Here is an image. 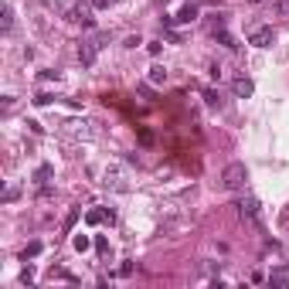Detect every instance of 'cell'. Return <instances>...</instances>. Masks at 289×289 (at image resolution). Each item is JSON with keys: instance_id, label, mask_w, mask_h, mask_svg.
Wrapping results in <instances>:
<instances>
[{"instance_id": "cell-1", "label": "cell", "mask_w": 289, "mask_h": 289, "mask_svg": "<svg viewBox=\"0 0 289 289\" xmlns=\"http://www.w3.org/2000/svg\"><path fill=\"white\" fill-rule=\"evenodd\" d=\"M58 10H62V17H65V21H72V24H82L85 31H92V27H95V17H92V3H82V0H58Z\"/></svg>"}, {"instance_id": "cell-2", "label": "cell", "mask_w": 289, "mask_h": 289, "mask_svg": "<svg viewBox=\"0 0 289 289\" xmlns=\"http://www.w3.org/2000/svg\"><path fill=\"white\" fill-rule=\"evenodd\" d=\"M106 41H109V34H106V31H95L92 38H82V41H78V62H82L85 68H92V65H95L99 48H106Z\"/></svg>"}, {"instance_id": "cell-3", "label": "cell", "mask_w": 289, "mask_h": 289, "mask_svg": "<svg viewBox=\"0 0 289 289\" xmlns=\"http://www.w3.org/2000/svg\"><path fill=\"white\" fill-rule=\"evenodd\" d=\"M245 184H248V167L245 163H228L224 167V174H221V187L224 191H245Z\"/></svg>"}, {"instance_id": "cell-4", "label": "cell", "mask_w": 289, "mask_h": 289, "mask_svg": "<svg viewBox=\"0 0 289 289\" xmlns=\"http://www.w3.org/2000/svg\"><path fill=\"white\" fill-rule=\"evenodd\" d=\"M238 215L245 218V221H252L255 228H262V204H259V198H252V194H245V198H238Z\"/></svg>"}, {"instance_id": "cell-5", "label": "cell", "mask_w": 289, "mask_h": 289, "mask_svg": "<svg viewBox=\"0 0 289 289\" xmlns=\"http://www.w3.org/2000/svg\"><path fill=\"white\" fill-rule=\"evenodd\" d=\"M272 41H276V31L272 27H255L248 34V44L252 48H272Z\"/></svg>"}, {"instance_id": "cell-6", "label": "cell", "mask_w": 289, "mask_h": 289, "mask_svg": "<svg viewBox=\"0 0 289 289\" xmlns=\"http://www.w3.org/2000/svg\"><path fill=\"white\" fill-rule=\"evenodd\" d=\"M231 92H235L238 99H248V95L255 92V85H252V78H245V75H242V78H235V82H231Z\"/></svg>"}, {"instance_id": "cell-7", "label": "cell", "mask_w": 289, "mask_h": 289, "mask_svg": "<svg viewBox=\"0 0 289 289\" xmlns=\"http://www.w3.org/2000/svg\"><path fill=\"white\" fill-rule=\"evenodd\" d=\"M174 21H177V24H191V21H198V3H194V0H187Z\"/></svg>"}, {"instance_id": "cell-8", "label": "cell", "mask_w": 289, "mask_h": 289, "mask_svg": "<svg viewBox=\"0 0 289 289\" xmlns=\"http://www.w3.org/2000/svg\"><path fill=\"white\" fill-rule=\"evenodd\" d=\"M211 34H215V41H221L224 48H231V51H238V41H235V38H231V34H228L224 27H218V31H211Z\"/></svg>"}, {"instance_id": "cell-9", "label": "cell", "mask_w": 289, "mask_h": 289, "mask_svg": "<svg viewBox=\"0 0 289 289\" xmlns=\"http://www.w3.org/2000/svg\"><path fill=\"white\" fill-rule=\"evenodd\" d=\"M146 78H150V85H163V82H167V68H163V65H153Z\"/></svg>"}, {"instance_id": "cell-10", "label": "cell", "mask_w": 289, "mask_h": 289, "mask_svg": "<svg viewBox=\"0 0 289 289\" xmlns=\"http://www.w3.org/2000/svg\"><path fill=\"white\" fill-rule=\"evenodd\" d=\"M51 174H55V167H51V163H41V167L34 170V180H38V184H44V180H48Z\"/></svg>"}, {"instance_id": "cell-11", "label": "cell", "mask_w": 289, "mask_h": 289, "mask_svg": "<svg viewBox=\"0 0 289 289\" xmlns=\"http://www.w3.org/2000/svg\"><path fill=\"white\" fill-rule=\"evenodd\" d=\"M204 102H208V109H221V92L208 89V92H204Z\"/></svg>"}, {"instance_id": "cell-12", "label": "cell", "mask_w": 289, "mask_h": 289, "mask_svg": "<svg viewBox=\"0 0 289 289\" xmlns=\"http://www.w3.org/2000/svg\"><path fill=\"white\" fill-rule=\"evenodd\" d=\"M272 14L276 17H289V0H272Z\"/></svg>"}, {"instance_id": "cell-13", "label": "cell", "mask_w": 289, "mask_h": 289, "mask_svg": "<svg viewBox=\"0 0 289 289\" xmlns=\"http://www.w3.org/2000/svg\"><path fill=\"white\" fill-rule=\"evenodd\" d=\"M10 27H14V10L10 3H3V34H10Z\"/></svg>"}, {"instance_id": "cell-14", "label": "cell", "mask_w": 289, "mask_h": 289, "mask_svg": "<svg viewBox=\"0 0 289 289\" xmlns=\"http://www.w3.org/2000/svg\"><path fill=\"white\" fill-rule=\"evenodd\" d=\"M34 255H41V242H31V245L24 248V262H27V259H34Z\"/></svg>"}, {"instance_id": "cell-15", "label": "cell", "mask_w": 289, "mask_h": 289, "mask_svg": "<svg viewBox=\"0 0 289 289\" xmlns=\"http://www.w3.org/2000/svg\"><path fill=\"white\" fill-rule=\"evenodd\" d=\"M72 245H75V248H78V252H85V248H89L92 242H89L85 235H75V238H72Z\"/></svg>"}, {"instance_id": "cell-16", "label": "cell", "mask_w": 289, "mask_h": 289, "mask_svg": "<svg viewBox=\"0 0 289 289\" xmlns=\"http://www.w3.org/2000/svg\"><path fill=\"white\" fill-rule=\"evenodd\" d=\"M55 102V95H48V92H41V95H34V106H51Z\"/></svg>"}, {"instance_id": "cell-17", "label": "cell", "mask_w": 289, "mask_h": 289, "mask_svg": "<svg viewBox=\"0 0 289 289\" xmlns=\"http://www.w3.org/2000/svg\"><path fill=\"white\" fill-rule=\"evenodd\" d=\"M41 78H44V82H58V78H62V72H55V68H44V72H41Z\"/></svg>"}, {"instance_id": "cell-18", "label": "cell", "mask_w": 289, "mask_h": 289, "mask_svg": "<svg viewBox=\"0 0 289 289\" xmlns=\"http://www.w3.org/2000/svg\"><path fill=\"white\" fill-rule=\"evenodd\" d=\"M85 221H89V224H99V221H106V215H102V211H89Z\"/></svg>"}, {"instance_id": "cell-19", "label": "cell", "mask_w": 289, "mask_h": 289, "mask_svg": "<svg viewBox=\"0 0 289 289\" xmlns=\"http://www.w3.org/2000/svg\"><path fill=\"white\" fill-rule=\"evenodd\" d=\"M75 221H78V208H75V211H68V218H65V231H72Z\"/></svg>"}, {"instance_id": "cell-20", "label": "cell", "mask_w": 289, "mask_h": 289, "mask_svg": "<svg viewBox=\"0 0 289 289\" xmlns=\"http://www.w3.org/2000/svg\"><path fill=\"white\" fill-rule=\"evenodd\" d=\"M95 248H99V255H106V252H109V242H106V238H95Z\"/></svg>"}, {"instance_id": "cell-21", "label": "cell", "mask_w": 289, "mask_h": 289, "mask_svg": "<svg viewBox=\"0 0 289 289\" xmlns=\"http://www.w3.org/2000/svg\"><path fill=\"white\" fill-rule=\"evenodd\" d=\"M160 48H163L160 41H150V44H146V51H150V55H160Z\"/></svg>"}, {"instance_id": "cell-22", "label": "cell", "mask_w": 289, "mask_h": 289, "mask_svg": "<svg viewBox=\"0 0 289 289\" xmlns=\"http://www.w3.org/2000/svg\"><path fill=\"white\" fill-rule=\"evenodd\" d=\"M31 279H34V269H31V266H27V269H24V272H21V283H31Z\"/></svg>"}, {"instance_id": "cell-23", "label": "cell", "mask_w": 289, "mask_h": 289, "mask_svg": "<svg viewBox=\"0 0 289 289\" xmlns=\"http://www.w3.org/2000/svg\"><path fill=\"white\" fill-rule=\"evenodd\" d=\"M208 72H211V78H221V65H215V62H211V65H208Z\"/></svg>"}, {"instance_id": "cell-24", "label": "cell", "mask_w": 289, "mask_h": 289, "mask_svg": "<svg viewBox=\"0 0 289 289\" xmlns=\"http://www.w3.org/2000/svg\"><path fill=\"white\" fill-rule=\"evenodd\" d=\"M92 7H109V0H89Z\"/></svg>"}, {"instance_id": "cell-25", "label": "cell", "mask_w": 289, "mask_h": 289, "mask_svg": "<svg viewBox=\"0 0 289 289\" xmlns=\"http://www.w3.org/2000/svg\"><path fill=\"white\" fill-rule=\"evenodd\" d=\"M252 3H262V0H252Z\"/></svg>"}, {"instance_id": "cell-26", "label": "cell", "mask_w": 289, "mask_h": 289, "mask_svg": "<svg viewBox=\"0 0 289 289\" xmlns=\"http://www.w3.org/2000/svg\"><path fill=\"white\" fill-rule=\"evenodd\" d=\"M160 3H170V0H160Z\"/></svg>"}]
</instances>
